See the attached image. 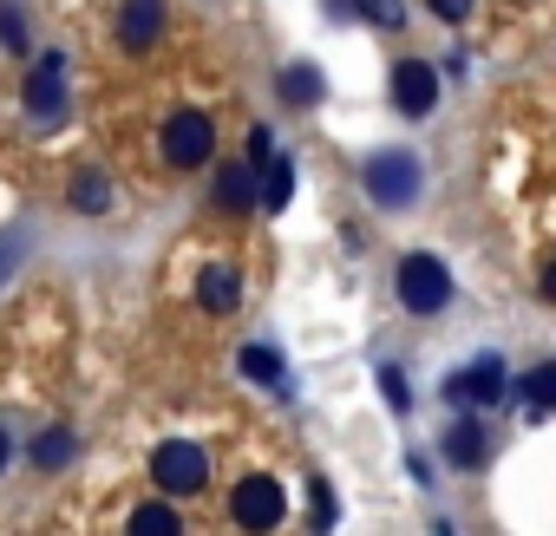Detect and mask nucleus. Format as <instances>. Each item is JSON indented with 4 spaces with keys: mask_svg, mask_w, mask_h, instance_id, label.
Returning <instances> with one entry per match:
<instances>
[{
    "mask_svg": "<svg viewBox=\"0 0 556 536\" xmlns=\"http://www.w3.org/2000/svg\"><path fill=\"white\" fill-rule=\"evenodd\" d=\"M157 34H164V0H125V8H118V40H125V53L157 47Z\"/></svg>",
    "mask_w": 556,
    "mask_h": 536,
    "instance_id": "obj_10",
    "label": "nucleus"
},
{
    "mask_svg": "<svg viewBox=\"0 0 556 536\" xmlns=\"http://www.w3.org/2000/svg\"><path fill=\"white\" fill-rule=\"evenodd\" d=\"M197 302H203V315H236L242 308V268L210 261L203 276H197Z\"/></svg>",
    "mask_w": 556,
    "mask_h": 536,
    "instance_id": "obj_9",
    "label": "nucleus"
},
{
    "mask_svg": "<svg viewBox=\"0 0 556 536\" xmlns=\"http://www.w3.org/2000/svg\"><path fill=\"white\" fill-rule=\"evenodd\" d=\"M380 386H387V406H393V412H406V406H413V393H406V373H400V367H387V373H380Z\"/></svg>",
    "mask_w": 556,
    "mask_h": 536,
    "instance_id": "obj_21",
    "label": "nucleus"
},
{
    "mask_svg": "<svg viewBox=\"0 0 556 536\" xmlns=\"http://www.w3.org/2000/svg\"><path fill=\"white\" fill-rule=\"evenodd\" d=\"M0 40H8L14 53L27 47V27H21V8H0Z\"/></svg>",
    "mask_w": 556,
    "mask_h": 536,
    "instance_id": "obj_22",
    "label": "nucleus"
},
{
    "mask_svg": "<svg viewBox=\"0 0 556 536\" xmlns=\"http://www.w3.org/2000/svg\"><path fill=\"white\" fill-rule=\"evenodd\" d=\"M27 118L40 131H53L66 118V53H40V66L27 73Z\"/></svg>",
    "mask_w": 556,
    "mask_h": 536,
    "instance_id": "obj_6",
    "label": "nucleus"
},
{
    "mask_svg": "<svg viewBox=\"0 0 556 536\" xmlns=\"http://www.w3.org/2000/svg\"><path fill=\"white\" fill-rule=\"evenodd\" d=\"M151 484L164 490V503H184V497H203L210 490V451L197 438H164L151 451Z\"/></svg>",
    "mask_w": 556,
    "mask_h": 536,
    "instance_id": "obj_2",
    "label": "nucleus"
},
{
    "mask_svg": "<svg viewBox=\"0 0 556 536\" xmlns=\"http://www.w3.org/2000/svg\"><path fill=\"white\" fill-rule=\"evenodd\" d=\"M79 458V438L66 432V425H47L40 438H34V471H66Z\"/></svg>",
    "mask_w": 556,
    "mask_h": 536,
    "instance_id": "obj_16",
    "label": "nucleus"
},
{
    "mask_svg": "<svg viewBox=\"0 0 556 536\" xmlns=\"http://www.w3.org/2000/svg\"><path fill=\"white\" fill-rule=\"evenodd\" d=\"M393 295H400L406 315H439V308H452V268L439 255H400Z\"/></svg>",
    "mask_w": 556,
    "mask_h": 536,
    "instance_id": "obj_3",
    "label": "nucleus"
},
{
    "mask_svg": "<svg viewBox=\"0 0 556 536\" xmlns=\"http://www.w3.org/2000/svg\"><path fill=\"white\" fill-rule=\"evenodd\" d=\"M387 92H393V105H400L406 118H426V112L439 105V66H426V60H400Z\"/></svg>",
    "mask_w": 556,
    "mask_h": 536,
    "instance_id": "obj_8",
    "label": "nucleus"
},
{
    "mask_svg": "<svg viewBox=\"0 0 556 536\" xmlns=\"http://www.w3.org/2000/svg\"><path fill=\"white\" fill-rule=\"evenodd\" d=\"M8 451H14V438H8V425H0V471H8Z\"/></svg>",
    "mask_w": 556,
    "mask_h": 536,
    "instance_id": "obj_25",
    "label": "nucleus"
},
{
    "mask_svg": "<svg viewBox=\"0 0 556 536\" xmlns=\"http://www.w3.org/2000/svg\"><path fill=\"white\" fill-rule=\"evenodd\" d=\"M426 8H432L439 21H465V14H471V0H426Z\"/></svg>",
    "mask_w": 556,
    "mask_h": 536,
    "instance_id": "obj_23",
    "label": "nucleus"
},
{
    "mask_svg": "<svg viewBox=\"0 0 556 536\" xmlns=\"http://www.w3.org/2000/svg\"><path fill=\"white\" fill-rule=\"evenodd\" d=\"M334 523V497H328V484H315V529H328Z\"/></svg>",
    "mask_w": 556,
    "mask_h": 536,
    "instance_id": "obj_24",
    "label": "nucleus"
},
{
    "mask_svg": "<svg viewBox=\"0 0 556 536\" xmlns=\"http://www.w3.org/2000/svg\"><path fill=\"white\" fill-rule=\"evenodd\" d=\"M328 8L367 14V27H406V0H328Z\"/></svg>",
    "mask_w": 556,
    "mask_h": 536,
    "instance_id": "obj_17",
    "label": "nucleus"
},
{
    "mask_svg": "<svg viewBox=\"0 0 556 536\" xmlns=\"http://www.w3.org/2000/svg\"><path fill=\"white\" fill-rule=\"evenodd\" d=\"M66 203H73V209H86V216H99V209L112 203L105 170H99V164H79V170H73V183H66Z\"/></svg>",
    "mask_w": 556,
    "mask_h": 536,
    "instance_id": "obj_14",
    "label": "nucleus"
},
{
    "mask_svg": "<svg viewBox=\"0 0 556 536\" xmlns=\"http://www.w3.org/2000/svg\"><path fill=\"white\" fill-rule=\"evenodd\" d=\"M282 99H289V105H315V99H321V73H315L308 60H295V66L282 73Z\"/></svg>",
    "mask_w": 556,
    "mask_h": 536,
    "instance_id": "obj_18",
    "label": "nucleus"
},
{
    "mask_svg": "<svg viewBox=\"0 0 556 536\" xmlns=\"http://www.w3.org/2000/svg\"><path fill=\"white\" fill-rule=\"evenodd\" d=\"M484 458H491V432L478 419H452L445 425V464L452 471H478Z\"/></svg>",
    "mask_w": 556,
    "mask_h": 536,
    "instance_id": "obj_11",
    "label": "nucleus"
},
{
    "mask_svg": "<svg viewBox=\"0 0 556 536\" xmlns=\"http://www.w3.org/2000/svg\"><path fill=\"white\" fill-rule=\"evenodd\" d=\"M523 399H530V412H536V419L549 412V399H556V367H549V360L523 373Z\"/></svg>",
    "mask_w": 556,
    "mask_h": 536,
    "instance_id": "obj_20",
    "label": "nucleus"
},
{
    "mask_svg": "<svg viewBox=\"0 0 556 536\" xmlns=\"http://www.w3.org/2000/svg\"><path fill=\"white\" fill-rule=\"evenodd\" d=\"M125 536H184V516H177V503H138L131 516H125Z\"/></svg>",
    "mask_w": 556,
    "mask_h": 536,
    "instance_id": "obj_15",
    "label": "nucleus"
},
{
    "mask_svg": "<svg viewBox=\"0 0 556 536\" xmlns=\"http://www.w3.org/2000/svg\"><path fill=\"white\" fill-rule=\"evenodd\" d=\"M255 177H262L255 183V203L262 209H289V196H295V157H268Z\"/></svg>",
    "mask_w": 556,
    "mask_h": 536,
    "instance_id": "obj_13",
    "label": "nucleus"
},
{
    "mask_svg": "<svg viewBox=\"0 0 556 536\" xmlns=\"http://www.w3.org/2000/svg\"><path fill=\"white\" fill-rule=\"evenodd\" d=\"M210 196H216V209H223V216H242V209H255V170H249L242 157H236V164H223Z\"/></svg>",
    "mask_w": 556,
    "mask_h": 536,
    "instance_id": "obj_12",
    "label": "nucleus"
},
{
    "mask_svg": "<svg viewBox=\"0 0 556 536\" xmlns=\"http://www.w3.org/2000/svg\"><path fill=\"white\" fill-rule=\"evenodd\" d=\"M289 516V497H282V484L275 477H236V490H229V523L236 529H249V536H268L275 523Z\"/></svg>",
    "mask_w": 556,
    "mask_h": 536,
    "instance_id": "obj_4",
    "label": "nucleus"
},
{
    "mask_svg": "<svg viewBox=\"0 0 556 536\" xmlns=\"http://www.w3.org/2000/svg\"><path fill=\"white\" fill-rule=\"evenodd\" d=\"M242 380H262V386H282V354L275 347H242Z\"/></svg>",
    "mask_w": 556,
    "mask_h": 536,
    "instance_id": "obj_19",
    "label": "nucleus"
},
{
    "mask_svg": "<svg viewBox=\"0 0 556 536\" xmlns=\"http://www.w3.org/2000/svg\"><path fill=\"white\" fill-rule=\"evenodd\" d=\"M504 386H510L504 360H497V354H484V360H471V367H458V373L445 380V406H497V399H504Z\"/></svg>",
    "mask_w": 556,
    "mask_h": 536,
    "instance_id": "obj_7",
    "label": "nucleus"
},
{
    "mask_svg": "<svg viewBox=\"0 0 556 536\" xmlns=\"http://www.w3.org/2000/svg\"><path fill=\"white\" fill-rule=\"evenodd\" d=\"M157 144H164V164L170 170H197L216 151V125H210V112H170Z\"/></svg>",
    "mask_w": 556,
    "mask_h": 536,
    "instance_id": "obj_5",
    "label": "nucleus"
},
{
    "mask_svg": "<svg viewBox=\"0 0 556 536\" xmlns=\"http://www.w3.org/2000/svg\"><path fill=\"white\" fill-rule=\"evenodd\" d=\"M361 190H367V203H374V209L400 216V209H413V203H419L426 170H419V157H413V151H374V157L361 164Z\"/></svg>",
    "mask_w": 556,
    "mask_h": 536,
    "instance_id": "obj_1",
    "label": "nucleus"
}]
</instances>
